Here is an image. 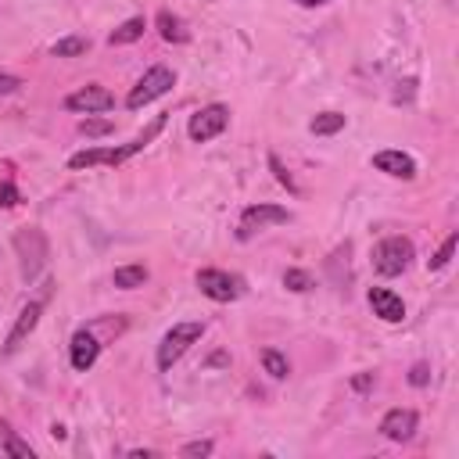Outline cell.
<instances>
[{
    "mask_svg": "<svg viewBox=\"0 0 459 459\" xmlns=\"http://www.w3.org/2000/svg\"><path fill=\"white\" fill-rule=\"evenodd\" d=\"M165 129V115H158L136 140H129V143H122V147H86V151H75L72 158H68V169H97V165H122L126 158H133L136 151H143L158 133Z\"/></svg>",
    "mask_w": 459,
    "mask_h": 459,
    "instance_id": "6da1fadb",
    "label": "cell"
},
{
    "mask_svg": "<svg viewBox=\"0 0 459 459\" xmlns=\"http://www.w3.org/2000/svg\"><path fill=\"white\" fill-rule=\"evenodd\" d=\"M201 333H204V323H201V319L176 323L172 330H165V337L158 341V369H172V366L186 355V348H190L194 341H201Z\"/></svg>",
    "mask_w": 459,
    "mask_h": 459,
    "instance_id": "7a4b0ae2",
    "label": "cell"
},
{
    "mask_svg": "<svg viewBox=\"0 0 459 459\" xmlns=\"http://www.w3.org/2000/svg\"><path fill=\"white\" fill-rule=\"evenodd\" d=\"M14 251H18V265H22V276H25V280H36L39 269L47 265V255H50L47 237H43V230H36V226H22V230L14 233Z\"/></svg>",
    "mask_w": 459,
    "mask_h": 459,
    "instance_id": "3957f363",
    "label": "cell"
},
{
    "mask_svg": "<svg viewBox=\"0 0 459 459\" xmlns=\"http://www.w3.org/2000/svg\"><path fill=\"white\" fill-rule=\"evenodd\" d=\"M172 82H176V72H172L169 65H154V68H147V72L136 79V86L129 90V97H126V108L140 111L143 104H151V100L165 97V93L172 90Z\"/></svg>",
    "mask_w": 459,
    "mask_h": 459,
    "instance_id": "277c9868",
    "label": "cell"
},
{
    "mask_svg": "<svg viewBox=\"0 0 459 459\" xmlns=\"http://www.w3.org/2000/svg\"><path fill=\"white\" fill-rule=\"evenodd\" d=\"M412 240L409 237H384L377 247H373V269L380 273V276H398V273H405L409 269V262H412Z\"/></svg>",
    "mask_w": 459,
    "mask_h": 459,
    "instance_id": "5b68a950",
    "label": "cell"
},
{
    "mask_svg": "<svg viewBox=\"0 0 459 459\" xmlns=\"http://www.w3.org/2000/svg\"><path fill=\"white\" fill-rule=\"evenodd\" d=\"M290 219V212L283 208V204H247L244 212H240V222H237V240H251L255 233H262L265 226H280V222H287Z\"/></svg>",
    "mask_w": 459,
    "mask_h": 459,
    "instance_id": "8992f818",
    "label": "cell"
},
{
    "mask_svg": "<svg viewBox=\"0 0 459 459\" xmlns=\"http://www.w3.org/2000/svg\"><path fill=\"white\" fill-rule=\"evenodd\" d=\"M197 290L212 301H237L244 294V280L226 269H197Z\"/></svg>",
    "mask_w": 459,
    "mask_h": 459,
    "instance_id": "52a82bcc",
    "label": "cell"
},
{
    "mask_svg": "<svg viewBox=\"0 0 459 459\" xmlns=\"http://www.w3.org/2000/svg\"><path fill=\"white\" fill-rule=\"evenodd\" d=\"M226 126H230V108H226V104H208V108H201V111L190 115L186 133H190L194 143H204V140L219 136Z\"/></svg>",
    "mask_w": 459,
    "mask_h": 459,
    "instance_id": "ba28073f",
    "label": "cell"
},
{
    "mask_svg": "<svg viewBox=\"0 0 459 459\" xmlns=\"http://www.w3.org/2000/svg\"><path fill=\"white\" fill-rule=\"evenodd\" d=\"M65 108L68 111H79V115H100V111H111L115 108V97L100 82H90V86H79L75 93H68L65 97Z\"/></svg>",
    "mask_w": 459,
    "mask_h": 459,
    "instance_id": "9c48e42d",
    "label": "cell"
},
{
    "mask_svg": "<svg viewBox=\"0 0 459 459\" xmlns=\"http://www.w3.org/2000/svg\"><path fill=\"white\" fill-rule=\"evenodd\" d=\"M43 305H47V294H43V298H32V301L18 312V319H14V326H11L7 341H4V355H14L18 344L36 330V323H39V316H43Z\"/></svg>",
    "mask_w": 459,
    "mask_h": 459,
    "instance_id": "30bf717a",
    "label": "cell"
},
{
    "mask_svg": "<svg viewBox=\"0 0 459 459\" xmlns=\"http://www.w3.org/2000/svg\"><path fill=\"white\" fill-rule=\"evenodd\" d=\"M97 355H100V341H97V333H93V330H75V333H72V344H68V359H72V366H75L79 373H86V369L97 362Z\"/></svg>",
    "mask_w": 459,
    "mask_h": 459,
    "instance_id": "8fae6325",
    "label": "cell"
},
{
    "mask_svg": "<svg viewBox=\"0 0 459 459\" xmlns=\"http://www.w3.org/2000/svg\"><path fill=\"white\" fill-rule=\"evenodd\" d=\"M416 427H420V416H416L412 409H391V412H384V420H380V434H384L387 441H409V437L416 434Z\"/></svg>",
    "mask_w": 459,
    "mask_h": 459,
    "instance_id": "7c38bea8",
    "label": "cell"
},
{
    "mask_svg": "<svg viewBox=\"0 0 459 459\" xmlns=\"http://www.w3.org/2000/svg\"><path fill=\"white\" fill-rule=\"evenodd\" d=\"M369 305H373V316H380L384 323H402L405 319V301L391 287H369Z\"/></svg>",
    "mask_w": 459,
    "mask_h": 459,
    "instance_id": "4fadbf2b",
    "label": "cell"
},
{
    "mask_svg": "<svg viewBox=\"0 0 459 459\" xmlns=\"http://www.w3.org/2000/svg\"><path fill=\"white\" fill-rule=\"evenodd\" d=\"M373 169H380V172H387L394 179H412L416 176V161L405 151H377L373 154Z\"/></svg>",
    "mask_w": 459,
    "mask_h": 459,
    "instance_id": "5bb4252c",
    "label": "cell"
},
{
    "mask_svg": "<svg viewBox=\"0 0 459 459\" xmlns=\"http://www.w3.org/2000/svg\"><path fill=\"white\" fill-rule=\"evenodd\" d=\"M158 32H161V39H169V43H186V29H183V18H176V14H169V11H161L158 14Z\"/></svg>",
    "mask_w": 459,
    "mask_h": 459,
    "instance_id": "9a60e30c",
    "label": "cell"
},
{
    "mask_svg": "<svg viewBox=\"0 0 459 459\" xmlns=\"http://www.w3.org/2000/svg\"><path fill=\"white\" fill-rule=\"evenodd\" d=\"M143 29H147V25H143V18H129V22H122V25H118V29L108 36V43H111V47H126V43H136V39L143 36Z\"/></svg>",
    "mask_w": 459,
    "mask_h": 459,
    "instance_id": "2e32d148",
    "label": "cell"
},
{
    "mask_svg": "<svg viewBox=\"0 0 459 459\" xmlns=\"http://www.w3.org/2000/svg\"><path fill=\"white\" fill-rule=\"evenodd\" d=\"M111 280H115V287H122V290H136V287L147 283V269H143V265H118Z\"/></svg>",
    "mask_w": 459,
    "mask_h": 459,
    "instance_id": "e0dca14e",
    "label": "cell"
},
{
    "mask_svg": "<svg viewBox=\"0 0 459 459\" xmlns=\"http://www.w3.org/2000/svg\"><path fill=\"white\" fill-rule=\"evenodd\" d=\"M0 441H4V455H14V459H32V455H36V452H32V448H29L7 423H4V420H0Z\"/></svg>",
    "mask_w": 459,
    "mask_h": 459,
    "instance_id": "ac0fdd59",
    "label": "cell"
},
{
    "mask_svg": "<svg viewBox=\"0 0 459 459\" xmlns=\"http://www.w3.org/2000/svg\"><path fill=\"white\" fill-rule=\"evenodd\" d=\"M308 129H312L316 136H333L337 129H344V115H341V111H319V115L308 122Z\"/></svg>",
    "mask_w": 459,
    "mask_h": 459,
    "instance_id": "d6986e66",
    "label": "cell"
},
{
    "mask_svg": "<svg viewBox=\"0 0 459 459\" xmlns=\"http://www.w3.org/2000/svg\"><path fill=\"white\" fill-rule=\"evenodd\" d=\"M50 50H54V57H79V54L90 50V39H86V36H65V39H57Z\"/></svg>",
    "mask_w": 459,
    "mask_h": 459,
    "instance_id": "ffe728a7",
    "label": "cell"
},
{
    "mask_svg": "<svg viewBox=\"0 0 459 459\" xmlns=\"http://www.w3.org/2000/svg\"><path fill=\"white\" fill-rule=\"evenodd\" d=\"M262 366H265V373L273 377V380H283L287 373H290V366H287V359L276 351V348H265L262 351Z\"/></svg>",
    "mask_w": 459,
    "mask_h": 459,
    "instance_id": "44dd1931",
    "label": "cell"
},
{
    "mask_svg": "<svg viewBox=\"0 0 459 459\" xmlns=\"http://www.w3.org/2000/svg\"><path fill=\"white\" fill-rule=\"evenodd\" d=\"M455 244H459V233H448V237H445V244H441V247L434 251V258L427 262V269H434V273H437V269H445V265L452 262V255H455Z\"/></svg>",
    "mask_w": 459,
    "mask_h": 459,
    "instance_id": "7402d4cb",
    "label": "cell"
},
{
    "mask_svg": "<svg viewBox=\"0 0 459 459\" xmlns=\"http://www.w3.org/2000/svg\"><path fill=\"white\" fill-rule=\"evenodd\" d=\"M111 129H115V122H111V118H93V115H86V118L79 122V133H82V136H90V140L108 136Z\"/></svg>",
    "mask_w": 459,
    "mask_h": 459,
    "instance_id": "603a6c76",
    "label": "cell"
},
{
    "mask_svg": "<svg viewBox=\"0 0 459 459\" xmlns=\"http://www.w3.org/2000/svg\"><path fill=\"white\" fill-rule=\"evenodd\" d=\"M283 287L294 290V294H305L312 287V276L305 269H283Z\"/></svg>",
    "mask_w": 459,
    "mask_h": 459,
    "instance_id": "cb8c5ba5",
    "label": "cell"
},
{
    "mask_svg": "<svg viewBox=\"0 0 459 459\" xmlns=\"http://www.w3.org/2000/svg\"><path fill=\"white\" fill-rule=\"evenodd\" d=\"M18 201H22L18 186H14V183H7V179H0V204H4V208H14Z\"/></svg>",
    "mask_w": 459,
    "mask_h": 459,
    "instance_id": "d4e9b609",
    "label": "cell"
},
{
    "mask_svg": "<svg viewBox=\"0 0 459 459\" xmlns=\"http://www.w3.org/2000/svg\"><path fill=\"white\" fill-rule=\"evenodd\" d=\"M269 169H273V172H276V179H280V183H283V186H287V190H294V179H290V172H287V169H283V161H280V158H276V154H269Z\"/></svg>",
    "mask_w": 459,
    "mask_h": 459,
    "instance_id": "484cf974",
    "label": "cell"
},
{
    "mask_svg": "<svg viewBox=\"0 0 459 459\" xmlns=\"http://www.w3.org/2000/svg\"><path fill=\"white\" fill-rule=\"evenodd\" d=\"M427 380H430V366H427V362H416V366L409 369V384H412V387H423Z\"/></svg>",
    "mask_w": 459,
    "mask_h": 459,
    "instance_id": "4316f807",
    "label": "cell"
},
{
    "mask_svg": "<svg viewBox=\"0 0 459 459\" xmlns=\"http://www.w3.org/2000/svg\"><path fill=\"white\" fill-rule=\"evenodd\" d=\"M212 441H190V445H183L179 448V455H212Z\"/></svg>",
    "mask_w": 459,
    "mask_h": 459,
    "instance_id": "83f0119b",
    "label": "cell"
},
{
    "mask_svg": "<svg viewBox=\"0 0 459 459\" xmlns=\"http://www.w3.org/2000/svg\"><path fill=\"white\" fill-rule=\"evenodd\" d=\"M18 86H22V79H18V75H11V72H0V97L14 93Z\"/></svg>",
    "mask_w": 459,
    "mask_h": 459,
    "instance_id": "f1b7e54d",
    "label": "cell"
},
{
    "mask_svg": "<svg viewBox=\"0 0 459 459\" xmlns=\"http://www.w3.org/2000/svg\"><path fill=\"white\" fill-rule=\"evenodd\" d=\"M369 384H373V377H369V373H362V377H355V387H359V391H366Z\"/></svg>",
    "mask_w": 459,
    "mask_h": 459,
    "instance_id": "f546056e",
    "label": "cell"
},
{
    "mask_svg": "<svg viewBox=\"0 0 459 459\" xmlns=\"http://www.w3.org/2000/svg\"><path fill=\"white\" fill-rule=\"evenodd\" d=\"M301 7H323V4H330V0H298Z\"/></svg>",
    "mask_w": 459,
    "mask_h": 459,
    "instance_id": "4dcf8cb0",
    "label": "cell"
}]
</instances>
